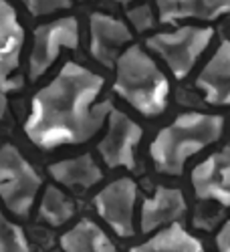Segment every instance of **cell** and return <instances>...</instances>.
Returning <instances> with one entry per match:
<instances>
[{
    "instance_id": "obj_1",
    "label": "cell",
    "mask_w": 230,
    "mask_h": 252,
    "mask_svg": "<svg viewBox=\"0 0 230 252\" xmlns=\"http://www.w3.org/2000/svg\"><path fill=\"white\" fill-rule=\"evenodd\" d=\"M101 89L103 77L77 63H67L34 95L25 123L27 137L47 152L59 145L85 143L103 127L113 109L111 101L95 105Z\"/></svg>"
},
{
    "instance_id": "obj_2",
    "label": "cell",
    "mask_w": 230,
    "mask_h": 252,
    "mask_svg": "<svg viewBox=\"0 0 230 252\" xmlns=\"http://www.w3.org/2000/svg\"><path fill=\"white\" fill-rule=\"evenodd\" d=\"M224 131V119L208 113H184L164 127L150 145L156 170L168 176H180L186 161L210 143L218 141Z\"/></svg>"
},
{
    "instance_id": "obj_3",
    "label": "cell",
    "mask_w": 230,
    "mask_h": 252,
    "mask_svg": "<svg viewBox=\"0 0 230 252\" xmlns=\"http://www.w3.org/2000/svg\"><path fill=\"white\" fill-rule=\"evenodd\" d=\"M115 93L145 117L160 115L170 95V83L141 47H128L115 61Z\"/></svg>"
},
{
    "instance_id": "obj_4",
    "label": "cell",
    "mask_w": 230,
    "mask_h": 252,
    "mask_svg": "<svg viewBox=\"0 0 230 252\" xmlns=\"http://www.w3.org/2000/svg\"><path fill=\"white\" fill-rule=\"evenodd\" d=\"M43 180L34 167L25 159L14 145L4 143L0 148V198L12 214L25 218Z\"/></svg>"
},
{
    "instance_id": "obj_5",
    "label": "cell",
    "mask_w": 230,
    "mask_h": 252,
    "mask_svg": "<svg viewBox=\"0 0 230 252\" xmlns=\"http://www.w3.org/2000/svg\"><path fill=\"white\" fill-rule=\"evenodd\" d=\"M214 31L204 27H184L174 32H160L148 38V47L158 53L176 79H184L196 65L198 57L206 51Z\"/></svg>"
},
{
    "instance_id": "obj_6",
    "label": "cell",
    "mask_w": 230,
    "mask_h": 252,
    "mask_svg": "<svg viewBox=\"0 0 230 252\" xmlns=\"http://www.w3.org/2000/svg\"><path fill=\"white\" fill-rule=\"evenodd\" d=\"M79 45V27L73 16L53 20L34 31V47L29 59V75L38 79L55 63L63 49H77Z\"/></svg>"
},
{
    "instance_id": "obj_7",
    "label": "cell",
    "mask_w": 230,
    "mask_h": 252,
    "mask_svg": "<svg viewBox=\"0 0 230 252\" xmlns=\"http://www.w3.org/2000/svg\"><path fill=\"white\" fill-rule=\"evenodd\" d=\"M23 43L25 32L14 8L0 0V119L8 109V93L18 87V81H12L10 75L18 67Z\"/></svg>"
},
{
    "instance_id": "obj_8",
    "label": "cell",
    "mask_w": 230,
    "mask_h": 252,
    "mask_svg": "<svg viewBox=\"0 0 230 252\" xmlns=\"http://www.w3.org/2000/svg\"><path fill=\"white\" fill-rule=\"evenodd\" d=\"M137 200V186L131 178H121L105 186L95 196L93 204L117 236H133V208Z\"/></svg>"
},
{
    "instance_id": "obj_9",
    "label": "cell",
    "mask_w": 230,
    "mask_h": 252,
    "mask_svg": "<svg viewBox=\"0 0 230 252\" xmlns=\"http://www.w3.org/2000/svg\"><path fill=\"white\" fill-rule=\"evenodd\" d=\"M107 135L99 141V154L109 167H135V148L143 135L141 127L125 113L111 109Z\"/></svg>"
},
{
    "instance_id": "obj_10",
    "label": "cell",
    "mask_w": 230,
    "mask_h": 252,
    "mask_svg": "<svg viewBox=\"0 0 230 252\" xmlns=\"http://www.w3.org/2000/svg\"><path fill=\"white\" fill-rule=\"evenodd\" d=\"M192 186L198 200H212L230 206V145L194 167Z\"/></svg>"
},
{
    "instance_id": "obj_11",
    "label": "cell",
    "mask_w": 230,
    "mask_h": 252,
    "mask_svg": "<svg viewBox=\"0 0 230 252\" xmlns=\"http://www.w3.org/2000/svg\"><path fill=\"white\" fill-rule=\"evenodd\" d=\"M89 31H91V55L101 63L103 67H113L119 59L121 49L131 40V32L121 20L95 12L89 18Z\"/></svg>"
},
{
    "instance_id": "obj_12",
    "label": "cell",
    "mask_w": 230,
    "mask_h": 252,
    "mask_svg": "<svg viewBox=\"0 0 230 252\" xmlns=\"http://www.w3.org/2000/svg\"><path fill=\"white\" fill-rule=\"evenodd\" d=\"M196 87L204 93L206 103L230 105V40H222L214 57L196 79Z\"/></svg>"
},
{
    "instance_id": "obj_13",
    "label": "cell",
    "mask_w": 230,
    "mask_h": 252,
    "mask_svg": "<svg viewBox=\"0 0 230 252\" xmlns=\"http://www.w3.org/2000/svg\"><path fill=\"white\" fill-rule=\"evenodd\" d=\"M186 212L184 194L176 188L158 186L156 194L141 204V232H152V230L178 222Z\"/></svg>"
},
{
    "instance_id": "obj_14",
    "label": "cell",
    "mask_w": 230,
    "mask_h": 252,
    "mask_svg": "<svg viewBox=\"0 0 230 252\" xmlns=\"http://www.w3.org/2000/svg\"><path fill=\"white\" fill-rule=\"evenodd\" d=\"M162 23H178L184 18L216 20L230 10V0H158Z\"/></svg>"
},
{
    "instance_id": "obj_15",
    "label": "cell",
    "mask_w": 230,
    "mask_h": 252,
    "mask_svg": "<svg viewBox=\"0 0 230 252\" xmlns=\"http://www.w3.org/2000/svg\"><path fill=\"white\" fill-rule=\"evenodd\" d=\"M63 252H117L107 234L89 218H83L59 240Z\"/></svg>"
},
{
    "instance_id": "obj_16",
    "label": "cell",
    "mask_w": 230,
    "mask_h": 252,
    "mask_svg": "<svg viewBox=\"0 0 230 252\" xmlns=\"http://www.w3.org/2000/svg\"><path fill=\"white\" fill-rule=\"evenodd\" d=\"M49 172L59 184L67 188H81V190H87V188L95 186L103 176L89 154H83L73 159L57 161L49 167Z\"/></svg>"
},
{
    "instance_id": "obj_17",
    "label": "cell",
    "mask_w": 230,
    "mask_h": 252,
    "mask_svg": "<svg viewBox=\"0 0 230 252\" xmlns=\"http://www.w3.org/2000/svg\"><path fill=\"white\" fill-rule=\"evenodd\" d=\"M130 252H204V246L180 224L172 222L168 228L160 230L148 242L133 246Z\"/></svg>"
},
{
    "instance_id": "obj_18",
    "label": "cell",
    "mask_w": 230,
    "mask_h": 252,
    "mask_svg": "<svg viewBox=\"0 0 230 252\" xmlns=\"http://www.w3.org/2000/svg\"><path fill=\"white\" fill-rule=\"evenodd\" d=\"M75 214V204L63 194L59 188L55 186H47V190L40 200V208H38V216L47 220L51 226H61L73 218Z\"/></svg>"
},
{
    "instance_id": "obj_19",
    "label": "cell",
    "mask_w": 230,
    "mask_h": 252,
    "mask_svg": "<svg viewBox=\"0 0 230 252\" xmlns=\"http://www.w3.org/2000/svg\"><path fill=\"white\" fill-rule=\"evenodd\" d=\"M0 252H31L25 230L0 212Z\"/></svg>"
},
{
    "instance_id": "obj_20",
    "label": "cell",
    "mask_w": 230,
    "mask_h": 252,
    "mask_svg": "<svg viewBox=\"0 0 230 252\" xmlns=\"http://www.w3.org/2000/svg\"><path fill=\"white\" fill-rule=\"evenodd\" d=\"M33 16L53 14L63 8H71V0H20Z\"/></svg>"
},
{
    "instance_id": "obj_21",
    "label": "cell",
    "mask_w": 230,
    "mask_h": 252,
    "mask_svg": "<svg viewBox=\"0 0 230 252\" xmlns=\"http://www.w3.org/2000/svg\"><path fill=\"white\" fill-rule=\"evenodd\" d=\"M128 18H130V23L133 25L135 31L143 32V31H150L154 25H156V18H154V12L150 6H135L128 12Z\"/></svg>"
},
{
    "instance_id": "obj_22",
    "label": "cell",
    "mask_w": 230,
    "mask_h": 252,
    "mask_svg": "<svg viewBox=\"0 0 230 252\" xmlns=\"http://www.w3.org/2000/svg\"><path fill=\"white\" fill-rule=\"evenodd\" d=\"M216 246H218V252H230V220L220 228V232L216 236Z\"/></svg>"
},
{
    "instance_id": "obj_23",
    "label": "cell",
    "mask_w": 230,
    "mask_h": 252,
    "mask_svg": "<svg viewBox=\"0 0 230 252\" xmlns=\"http://www.w3.org/2000/svg\"><path fill=\"white\" fill-rule=\"evenodd\" d=\"M115 2H119V4H128V2H131V0H115Z\"/></svg>"
}]
</instances>
